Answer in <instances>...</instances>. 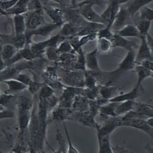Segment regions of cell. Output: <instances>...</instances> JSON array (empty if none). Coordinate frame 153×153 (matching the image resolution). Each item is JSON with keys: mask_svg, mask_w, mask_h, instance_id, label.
Returning a JSON list of instances; mask_svg holds the SVG:
<instances>
[{"mask_svg": "<svg viewBox=\"0 0 153 153\" xmlns=\"http://www.w3.org/2000/svg\"><path fill=\"white\" fill-rule=\"evenodd\" d=\"M28 129L29 131V147L35 149L38 152H41L43 151L44 145L45 143L47 125L41 123L38 120L35 103L31 110V120Z\"/></svg>", "mask_w": 153, "mask_h": 153, "instance_id": "cell-1", "label": "cell"}, {"mask_svg": "<svg viewBox=\"0 0 153 153\" xmlns=\"http://www.w3.org/2000/svg\"><path fill=\"white\" fill-rule=\"evenodd\" d=\"M58 77L61 79L62 84L66 87H84V74L79 71H71L62 68L61 71L57 70Z\"/></svg>", "mask_w": 153, "mask_h": 153, "instance_id": "cell-2", "label": "cell"}, {"mask_svg": "<svg viewBox=\"0 0 153 153\" xmlns=\"http://www.w3.org/2000/svg\"><path fill=\"white\" fill-rule=\"evenodd\" d=\"M136 65V52L134 50L128 51L123 59L119 64L117 69L114 70L113 71L107 72L106 74H110V76L113 77H117L125 72L133 70Z\"/></svg>", "mask_w": 153, "mask_h": 153, "instance_id": "cell-3", "label": "cell"}, {"mask_svg": "<svg viewBox=\"0 0 153 153\" xmlns=\"http://www.w3.org/2000/svg\"><path fill=\"white\" fill-rule=\"evenodd\" d=\"M92 3L89 2L88 1H84L76 5L77 7V12L85 21L91 23H97V24L103 25L102 20H101L100 15H99L97 12L93 9Z\"/></svg>", "mask_w": 153, "mask_h": 153, "instance_id": "cell-4", "label": "cell"}, {"mask_svg": "<svg viewBox=\"0 0 153 153\" xmlns=\"http://www.w3.org/2000/svg\"><path fill=\"white\" fill-rule=\"evenodd\" d=\"M58 28H61V26L57 24H54V23H45L35 29L31 30V31H26L25 32V36L26 38V46L25 47H29V45L32 42L31 41L32 38L35 35L48 37L51 35V33H52L53 31H55Z\"/></svg>", "mask_w": 153, "mask_h": 153, "instance_id": "cell-5", "label": "cell"}, {"mask_svg": "<svg viewBox=\"0 0 153 153\" xmlns=\"http://www.w3.org/2000/svg\"><path fill=\"white\" fill-rule=\"evenodd\" d=\"M95 118L96 117H94L89 110L84 112H76L73 110L71 115V117H70V120H74L84 126L93 128L97 130L99 128L100 124L97 123Z\"/></svg>", "mask_w": 153, "mask_h": 153, "instance_id": "cell-6", "label": "cell"}, {"mask_svg": "<svg viewBox=\"0 0 153 153\" xmlns=\"http://www.w3.org/2000/svg\"><path fill=\"white\" fill-rule=\"evenodd\" d=\"M131 127L133 129H139L145 133L148 134L151 138H152L153 130L152 127L150 126L147 123V120L145 119H123L121 117L120 127Z\"/></svg>", "mask_w": 153, "mask_h": 153, "instance_id": "cell-7", "label": "cell"}, {"mask_svg": "<svg viewBox=\"0 0 153 153\" xmlns=\"http://www.w3.org/2000/svg\"><path fill=\"white\" fill-rule=\"evenodd\" d=\"M25 14H27V16H25L26 31H31L45 24L43 9L35 11H28Z\"/></svg>", "mask_w": 153, "mask_h": 153, "instance_id": "cell-8", "label": "cell"}, {"mask_svg": "<svg viewBox=\"0 0 153 153\" xmlns=\"http://www.w3.org/2000/svg\"><path fill=\"white\" fill-rule=\"evenodd\" d=\"M64 37L61 36L59 34L51 37L49 39L43 42H31L29 45L30 49H31L34 53L37 54H42L43 55L45 53V51L47 48L51 47V46H57V45L63 41Z\"/></svg>", "mask_w": 153, "mask_h": 153, "instance_id": "cell-9", "label": "cell"}, {"mask_svg": "<svg viewBox=\"0 0 153 153\" xmlns=\"http://www.w3.org/2000/svg\"><path fill=\"white\" fill-rule=\"evenodd\" d=\"M120 5H119L117 0H110L109 5L103 12L100 15L101 20L103 25L111 28L114 21L115 17L117 16Z\"/></svg>", "mask_w": 153, "mask_h": 153, "instance_id": "cell-10", "label": "cell"}, {"mask_svg": "<svg viewBox=\"0 0 153 153\" xmlns=\"http://www.w3.org/2000/svg\"><path fill=\"white\" fill-rule=\"evenodd\" d=\"M131 19H132V17L129 15L126 8L123 5H120L118 12L115 17L114 21H113V23L111 26L112 31L114 33H116L117 31L125 26L126 25L130 24L129 22H130Z\"/></svg>", "mask_w": 153, "mask_h": 153, "instance_id": "cell-11", "label": "cell"}, {"mask_svg": "<svg viewBox=\"0 0 153 153\" xmlns=\"http://www.w3.org/2000/svg\"><path fill=\"white\" fill-rule=\"evenodd\" d=\"M0 42H1V45L5 44H10L17 50L24 48L26 46V38L25 36V34L16 35L14 33L9 35L0 33Z\"/></svg>", "mask_w": 153, "mask_h": 153, "instance_id": "cell-12", "label": "cell"}, {"mask_svg": "<svg viewBox=\"0 0 153 153\" xmlns=\"http://www.w3.org/2000/svg\"><path fill=\"white\" fill-rule=\"evenodd\" d=\"M140 44L138 47V51L136 53V63L139 64L144 60L153 61L152 49L148 45L146 42V37L142 36L140 38Z\"/></svg>", "mask_w": 153, "mask_h": 153, "instance_id": "cell-13", "label": "cell"}, {"mask_svg": "<svg viewBox=\"0 0 153 153\" xmlns=\"http://www.w3.org/2000/svg\"><path fill=\"white\" fill-rule=\"evenodd\" d=\"M111 43L113 48H121L126 50L127 51L134 50L135 48H138V47H139L138 44L134 42V41L128 40L127 38L120 36V35L115 33L113 38L111 39Z\"/></svg>", "mask_w": 153, "mask_h": 153, "instance_id": "cell-14", "label": "cell"}, {"mask_svg": "<svg viewBox=\"0 0 153 153\" xmlns=\"http://www.w3.org/2000/svg\"><path fill=\"white\" fill-rule=\"evenodd\" d=\"M97 49H94L93 51L84 54L85 58V68L86 71L93 72H101L99 65L97 57Z\"/></svg>", "mask_w": 153, "mask_h": 153, "instance_id": "cell-15", "label": "cell"}, {"mask_svg": "<svg viewBox=\"0 0 153 153\" xmlns=\"http://www.w3.org/2000/svg\"><path fill=\"white\" fill-rule=\"evenodd\" d=\"M31 110L23 109V108L18 106L17 119L20 132H23L28 129V125H29L30 123V120H31Z\"/></svg>", "mask_w": 153, "mask_h": 153, "instance_id": "cell-16", "label": "cell"}, {"mask_svg": "<svg viewBox=\"0 0 153 153\" xmlns=\"http://www.w3.org/2000/svg\"><path fill=\"white\" fill-rule=\"evenodd\" d=\"M72 112H73L72 109L57 106L51 110V120L52 121L57 123H63L65 122V120H70Z\"/></svg>", "mask_w": 153, "mask_h": 153, "instance_id": "cell-17", "label": "cell"}, {"mask_svg": "<svg viewBox=\"0 0 153 153\" xmlns=\"http://www.w3.org/2000/svg\"><path fill=\"white\" fill-rule=\"evenodd\" d=\"M139 88L136 86L133 87L131 91H128L126 93H120L118 95L112 98L109 100V102H113V103H120V102H124V101L128 100H135L136 98L139 97Z\"/></svg>", "mask_w": 153, "mask_h": 153, "instance_id": "cell-18", "label": "cell"}, {"mask_svg": "<svg viewBox=\"0 0 153 153\" xmlns=\"http://www.w3.org/2000/svg\"><path fill=\"white\" fill-rule=\"evenodd\" d=\"M98 140V153H113L110 143V135L97 132Z\"/></svg>", "mask_w": 153, "mask_h": 153, "instance_id": "cell-19", "label": "cell"}, {"mask_svg": "<svg viewBox=\"0 0 153 153\" xmlns=\"http://www.w3.org/2000/svg\"><path fill=\"white\" fill-rule=\"evenodd\" d=\"M98 87H99L100 97L108 101L120 94V89L118 87H113L109 84L98 85Z\"/></svg>", "mask_w": 153, "mask_h": 153, "instance_id": "cell-20", "label": "cell"}, {"mask_svg": "<svg viewBox=\"0 0 153 153\" xmlns=\"http://www.w3.org/2000/svg\"><path fill=\"white\" fill-rule=\"evenodd\" d=\"M43 11L53 21V23L61 26L64 23V12L61 9H55L51 7H43Z\"/></svg>", "mask_w": 153, "mask_h": 153, "instance_id": "cell-21", "label": "cell"}, {"mask_svg": "<svg viewBox=\"0 0 153 153\" xmlns=\"http://www.w3.org/2000/svg\"><path fill=\"white\" fill-rule=\"evenodd\" d=\"M152 2V0H129L127 3H126V9L129 12L131 17H134L143 6L147 5L149 3Z\"/></svg>", "mask_w": 153, "mask_h": 153, "instance_id": "cell-22", "label": "cell"}, {"mask_svg": "<svg viewBox=\"0 0 153 153\" xmlns=\"http://www.w3.org/2000/svg\"><path fill=\"white\" fill-rule=\"evenodd\" d=\"M115 34L120 35L123 38H138L140 39L141 35L138 31L137 28L135 25L133 24H127L125 26L123 27L121 29L117 31Z\"/></svg>", "mask_w": 153, "mask_h": 153, "instance_id": "cell-23", "label": "cell"}, {"mask_svg": "<svg viewBox=\"0 0 153 153\" xmlns=\"http://www.w3.org/2000/svg\"><path fill=\"white\" fill-rule=\"evenodd\" d=\"M133 111L139 114L144 119H148L149 117H153V108L150 104H147L145 103L136 102L134 106Z\"/></svg>", "mask_w": 153, "mask_h": 153, "instance_id": "cell-24", "label": "cell"}, {"mask_svg": "<svg viewBox=\"0 0 153 153\" xmlns=\"http://www.w3.org/2000/svg\"><path fill=\"white\" fill-rule=\"evenodd\" d=\"M80 28L77 27L76 25L73 24L69 22H66L61 26V29L59 31V35L64 38H71L76 36L78 33Z\"/></svg>", "mask_w": 153, "mask_h": 153, "instance_id": "cell-25", "label": "cell"}, {"mask_svg": "<svg viewBox=\"0 0 153 153\" xmlns=\"http://www.w3.org/2000/svg\"><path fill=\"white\" fill-rule=\"evenodd\" d=\"M2 82L8 86L7 92H9V94H13L22 92L28 88L26 85H25L24 84L16 79H9V80H5Z\"/></svg>", "mask_w": 153, "mask_h": 153, "instance_id": "cell-26", "label": "cell"}, {"mask_svg": "<svg viewBox=\"0 0 153 153\" xmlns=\"http://www.w3.org/2000/svg\"><path fill=\"white\" fill-rule=\"evenodd\" d=\"M135 71H136V74H137V82H136V86L138 87H140L142 83L146 80L149 77H152L153 71H150V70L146 69V68H143L140 65H136L135 66Z\"/></svg>", "mask_w": 153, "mask_h": 153, "instance_id": "cell-27", "label": "cell"}, {"mask_svg": "<svg viewBox=\"0 0 153 153\" xmlns=\"http://www.w3.org/2000/svg\"><path fill=\"white\" fill-rule=\"evenodd\" d=\"M71 109L76 112L87 111L89 109V100L83 96L76 95L72 103Z\"/></svg>", "mask_w": 153, "mask_h": 153, "instance_id": "cell-28", "label": "cell"}, {"mask_svg": "<svg viewBox=\"0 0 153 153\" xmlns=\"http://www.w3.org/2000/svg\"><path fill=\"white\" fill-rule=\"evenodd\" d=\"M118 103H113V102H108L106 104L101 106L100 108L99 113L98 115L101 116L104 120L109 118V117H117L115 110Z\"/></svg>", "mask_w": 153, "mask_h": 153, "instance_id": "cell-29", "label": "cell"}, {"mask_svg": "<svg viewBox=\"0 0 153 153\" xmlns=\"http://www.w3.org/2000/svg\"><path fill=\"white\" fill-rule=\"evenodd\" d=\"M13 23H14V34L20 35L25 34L26 31V23L24 15H18L13 16Z\"/></svg>", "mask_w": 153, "mask_h": 153, "instance_id": "cell-30", "label": "cell"}, {"mask_svg": "<svg viewBox=\"0 0 153 153\" xmlns=\"http://www.w3.org/2000/svg\"><path fill=\"white\" fill-rule=\"evenodd\" d=\"M135 103H136L135 100L124 101V102H120L117 103L116 110H115L117 117H123L126 113L132 111L134 109Z\"/></svg>", "mask_w": 153, "mask_h": 153, "instance_id": "cell-31", "label": "cell"}, {"mask_svg": "<svg viewBox=\"0 0 153 153\" xmlns=\"http://www.w3.org/2000/svg\"><path fill=\"white\" fill-rule=\"evenodd\" d=\"M17 51V49L10 44L2 45V46L0 48V53H1V56H2V58L5 64L8 61H9L16 54Z\"/></svg>", "mask_w": 153, "mask_h": 153, "instance_id": "cell-32", "label": "cell"}, {"mask_svg": "<svg viewBox=\"0 0 153 153\" xmlns=\"http://www.w3.org/2000/svg\"><path fill=\"white\" fill-rule=\"evenodd\" d=\"M111 41L105 39V38H97V52L106 54L110 52L112 50Z\"/></svg>", "mask_w": 153, "mask_h": 153, "instance_id": "cell-33", "label": "cell"}, {"mask_svg": "<svg viewBox=\"0 0 153 153\" xmlns=\"http://www.w3.org/2000/svg\"><path fill=\"white\" fill-rule=\"evenodd\" d=\"M152 22L146 21V20H141L139 19L136 24L135 25L137 28L138 31L140 33L141 36L146 37V35L149 34L150 27H151Z\"/></svg>", "mask_w": 153, "mask_h": 153, "instance_id": "cell-34", "label": "cell"}, {"mask_svg": "<svg viewBox=\"0 0 153 153\" xmlns=\"http://www.w3.org/2000/svg\"><path fill=\"white\" fill-rule=\"evenodd\" d=\"M84 74V87L85 88H93L97 86V79L91 71H86Z\"/></svg>", "mask_w": 153, "mask_h": 153, "instance_id": "cell-35", "label": "cell"}, {"mask_svg": "<svg viewBox=\"0 0 153 153\" xmlns=\"http://www.w3.org/2000/svg\"><path fill=\"white\" fill-rule=\"evenodd\" d=\"M34 100L30 97L25 95H21L18 99V106L23 109L31 110L34 106Z\"/></svg>", "mask_w": 153, "mask_h": 153, "instance_id": "cell-36", "label": "cell"}, {"mask_svg": "<svg viewBox=\"0 0 153 153\" xmlns=\"http://www.w3.org/2000/svg\"><path fill=\"white\" fill-rule=\"evenodd\" d=\"M38 100H46L48 97H50L51 96L54 95V91L48 85V84H47L46 83H44L43 85L41 87L40 91H39V92H38Z\"/></svg>", "mask_w": 153, "mask_h": 153, "instance_id": "cell-37", "label": "cell"}, {"mask_svg": "<svg viewBox=\"0 0 153 153\" xmlns=\"http://www.w3.org/2000/svg\"><path fill=\"white\" fill-rule=\"evenodd\" d=\"M57 46H51L47 48L44 54H45L47 59L51 61H57L60 56V53L57 50Z\"/></svg>", "mask_w": 153, "mask_h": 153, "instance_id": "cell-38", "label": "cell"}, {"mask_svg": "<svg viewBox=\"0 0 153 153\" xmlns=\"http://www.w3.org/2000/svg\"><path fill=\"white\" fill-rule=\"evenodd\" d=\"M138 12H139V19L146 20V21L152 22L153 19V10L148 5H145Z\"/></svg>", "mask_w": 153, "mask_h": 153, "instance_id": "cell-39", "label": "cell"}, {"mask_svg": "<svg viewBox=\"0 0 153 153\" xmlns=\"http://www.w3.org/2000/svg\"><path fill=\"white\" fill-rule=\"evenodd\" d=\"M113 35H114V32L112 31L110 27L107 26L103 27L97 32V38H105V39L111 41Z\"/></svg>", "mask_w": 153, "mask_h": 153, "instance_id": "cell-40", "label": "cell"}, {"mask_svg": "<svg viewBox=\"0 0 153 153\" xmlns=\"http://www.w3.org/2000/svg\"><path fill=\"white\" fill-rule=\"evenodd\" d=\"M57 50L60 54H65V53H76L74 51L71 45L68 40H63L57 45Z\"/></svg>", "mask_w": 153, "mask_h": 153, "instance_id": "cell-41", "label": "cell"}, {"mask_svg": "<svg viewBox=\"0 0 153 153\" xmlns=\"http://www.w3.org/2000/svg\"><path fill=\"white\" fill-rule=\"evenodd\" d=\"M14 97V94H7V93L0 94V106L4 108L7 107Z\"/></svg>", "mask_w": 153, "mask_h": 153, "instance_id": "cell-42", "label": "cell"}, {"mask_svg": "<svg viewBox=\"0 0 153 153\" xmlns=\"http://www.w3.org/2000/svg\"><path fill=\"white\" fill-rule=\"evenodd\" d=\"M62 123L63 125H64L65 135H66L67 139H68V149H67V153H80L78 152V150L76 149L74 146L73 143H72L71 139V136H70L69 132H68V128H67L66 125H65V122H63Z\"/></svg>", "mask_w": 153, "mask_h": 153, "instance_id": "cell-43", "label": "cell"}, {"mask_svg": "<svg viewBox=\"0 0 153 153\" xmlns=\"http://www.w3.org/2000/svg\"><path fill=\"white\" fill-rule=\"evenodd\" d=\"M56 138H57V142L59 143V149H58L57 151H53V152L51 153H67V150L65 149V141L63 139L62 135H61L59 129L57 130V136H56ZM41 153H43V151L41 152Z\"/></svg>", "mask_w": 153, "mask_h": 153, "instance_id": "cell-44", "label": "cell"}, {"mask_svg": "<svg viewBox=\"0 0 153 153\" xmlns=\"http://www.w3.org/2000/svg\"><path fill=\"white\" fill-rule=\"evenodd\" d=\"M43 84L44 83H38V82H36L35 80H33V81L28 86L27 89H28V92L31 96H35V94L39 92Z\"/></svg>", "mask_w": 153, "mask_h": 153, "instance_id": "cell-45", "label": "cell"}, {"mask_svg": "<svg viewBox=\"0 0 153 153\" xmlns=\"http://www.w3.org/2000/svg\"><path fill=\"white\" fill-rule=\"evenodd\" d=\"M15 79L19 80V81H20L21 83H22V84H24L25 85H26L27 87H28L34 80V79L31 78V76H30L28 74L22 73V72H20V73L16 76V78Z\"/></svg>", "mask_w": 153, "mask_h": 153, "instance_id": "cell-46", "label": "cell"}, {"mask_svg": "<svg viewBox=\"0 0 153 153\" xmlns=\"http://www.w3.org/2000/svg\"><path fill=\"white\" fill-rule=\"evenodd\" d=\"M43 9L40 0H29L28 2V11H35Z\"/></svg>", "mask_w": 153, "mask_h": 153, "instance_id": "cell-47", "label": "cell"}, {"mask_svg": "<svg viewBox=\"0 0 153 153\" xmlns=\"http://www.w3.org/2000/svg\"><path fill=\"white\" fill-rule=\"evenodd\" d=\"M46 100H47L49 111H50V110H52L54 108H55L56 106L58 105V103H59V98L57 97L55 94L51 96L50 97L46 99Z\"/></svg>", "mask_w": 153, "mask_h": 153, "instance_id": "cell-48", "label": "cell"}, {"mask_svg": "<svg viewBox=\"0 0 153 153\" xmlns=\"http://www.w3.org/2000/svg\"><path fill=\"white\" fill-rule=\"evenodd\" d=\"M19 0H5V1H2L0 2V8H2L3 10L8 11L9 9H12Z\"/></svg>", "mask_w": 153, "mask_h": 153, "instance_id": "cell-49", "label": "cell"}, {"mask_svg": "<svg viewBox=\"0 0 153 153\" xmlns=\"http://www.w3.org/2000/svg\"><path fill=\"white\" fill-rule=\"evenodd\" d=\"M15 117V113L11 110H4L0 112V120H5V119H12Z\"/></svg>", "mask_w": 153, "mask_h": 153, "instance_id": "cell-50", "label": "cell"}, {"mask_svg": "<svg viewBox=\"0 0 153 153\" xmlns=\"http://www.w3.org/2000/svg\"><path fill=\"white\" fill-rule=\"evenodd\" d=\"M136 65H140L143 68H146V69L153 71V61H151V60H144V61H141V62L139 63V64H136Z\"/></svg>", "mask_w": 153, "mask_h": 153, "instance_id": "cell-51", "label": "cell"}, {"mask_svg": "<svg viewBox=\"0 0 153 153\" xmlns=\"http://www.w3.org/2000/svg\"><path fill=\"white\" fill-rule=\"evenodd\" d=\"M113 153H132V152L129 151V149L124 148L123 146H112Z\"/></svg>", "mask_w": 153, "mask_h": 153, "instance_id": "cell-52", "label": "cell"}, {"mask_svg": "<svg viewBox=\"0 0 153 153\" xmlns=\"http://www.w3.org/2000/svg\"><path fill=\"white\" fill-rule=\"evenodd\" d=\"M87 1L92 3L94 5H99V6H102L106 2L105 0H87Z\"/></svg>", "mask_w": 153, "mask_h": 153, "instance_id": "cell-53", "label": "cell"}, {"mask_svg": "<svg viewBox=\"0 0 153 153\" xmlns=\"http://www.w3.org/2000/svg\"><path fill=\"white\" fill-rule=\"evenodd\" d=\"M5 68V64L4 61L2 60V56H1V53H0V72L2 71V70Z\"/></svg>", "mask_w": 153, "mask_h": 153, "instance_id": "cell-54", "label": "cell"}, {"mask_svg": "<svg viewBox=\"0 0 153 153\" xmlns=\"http://www.w3.org/2000/svg\"><path fill=\"white\" fill-rule=\"evenodd\" d=\"M146 120H147V123H148L149 125L153 128V118L152 117H149V118L146 119Z\"/></svg>", "mask_w": 153, "mask_h": 153, "instance_id": "cell-55", "label": "cell"}, {"mask_svg": "<svg viewBox=\"0 0 153 153\" xmlns=\"http://www.w3.org/2000/svg\"><path fill=\"white\" fill-rule=\"evenodd\" d=\"M0 16H9L8 15L7 12L2 9V8H0Z\"/></svg>", "mask_w": 153, "mask_h": 153, "instance_id": "cell-56", "label": "cell"}, {"mask_svg": "<svg viewBox=\"0 0 153 153\" xmlns=\"http://www.w3.org/2000/svg\"><path fill=\"white\" fill-rule=\"evenodd\" d=\"M128 1H129V0H117V2H118L119 5H123V4L127 3V2H128Z\"/></svg>", "mask_w": 153, "mask_h": 153, "instance_id": "cell-57", "label": "cell"}, {"mask_svg": "<svg viewBox=\"0 0 153 153\" xmlns=\"http://www.w3.org/2000/svg\"><path fill=\"white\" fill-rule=\"evenodd\" d=\"M28 153H38V152L35 149H34L29 147V149H28Z\"/></svg>", "mask_w": 153, "mask_h": 153, "instance_id": "cell-58", "label": "cell"}, {"mask_svg": "<svg viewBox=\"0 0 153 153\" xmlns=\"http://www.w3.org/2000/svg\"><path fill=\"white\" fill-rule=\"evenodd\" d=\"M51 1H52V2H56V3H57V4H61V2L60 0H51Z\"/></svg>", "mask_w": 153, "mask_h": 153, "instance_id": "cell-59", "label": "cell"}, {"mask_svg": "<svg viewBox=\"0 0 153 153\" xmlns=\"http://www.w3.org/2000/svg\"><path fill=\"white\" fill-rule=\"evenodd\" d=\"M60 1H61V3H62L63 1H64V0H60Z\"/></svg>", "mask_w": 153, "mask_h": 153, "instance_id": "cell-60", "label": "cell"}, {"mask_svg": "<svg viewBox=\"0 0 153 153\" xmlns=\"http://www.w3.org/2000/svg\"><path fill=\"white\" fill-rule=\"evenodd\" d=\"M2 1H5V0H0V2H2Z\"/></svg>", "mask_w": 153, "mask_h": 153, "instance_id": "cell-61", "label": "cell"}, {"mask_svg": "<svg viewBox=\"0 0 153 153\" xmlns=\"http://www.w3.org/2000/svg\"><path fill=\"white\" fill-rule=\"evenodd\" d=\"M0 82H1V80H0Z\"/></svg>", "mask_w": 153, "mask_h": 153, "instance_id": "cell-62", "label": "cell"}]
</instances>
